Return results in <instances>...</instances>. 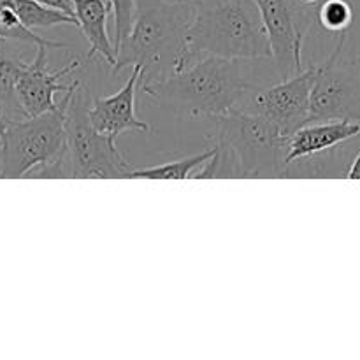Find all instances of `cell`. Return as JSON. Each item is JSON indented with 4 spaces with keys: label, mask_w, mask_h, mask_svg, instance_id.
<instances>
[{
    "label": "cell",
    "mask_w": 360,
    "mask_h": 360,
    "mask_svg": "<svg viewBox=\"0 0 360 360\" xmlns=\"http://www.w3.org/2000/svg\"><path fill=\"white\" fill-rule=\"evenodd\" d=\"M213 122L217 153L193 178H287L288 137L266 116L236 108Z\"/></svg>",
    "instance_id": "obj_1"
},
{
    "label": "cell",
    "mask_w": 360,
    "mask_h": 360,
    "mask_svg": "<svg viewBox=\"0 0 360 360\" xmlns=\"http://www.w3.org/2000/svg\"><path fill=\"white\" fill-rule=\"evenodd\" d=\"M195 6L167 0H136L132 30L116 53L111 72L139 67L143 83L160 81L190 65L188 30Z\"/></svg>",
    "instance_id": "obj_2"
},
{
    "label": "cell",
    "mask_w": 360,
    "mask_h": 360,
    "mask_svg": "<svg viewBox=\"0 0 360 360\" xmlns=\"http://www.w3.org/2000/svg\"><path fill=\"white\" fill-rule=\"evenodd\" d=\"M253 88L238 60L207 55L160 81L143 83V91L160 108L190 118H214L239 105Z\"/></svg>",
    "instance_id": "obj_3"
},
{
    "label": "cell",
    "mask_w": 360,
    "mask_h": 360,
    "mask_svg": "<svg viewBox=\"0 0 360 360\" xmlns=\"http://www.w3.org/2000/svg\"><path fill=\"white\" fill-rule=\"evenodd\" d=\"M193 6L190 63L207 55L229 60L273 58L255 0H199Z\"/></svg>",
    "instance_id": "obj_4"
},
{
    "label": "cell",
    "mask_w": 360,
    "mask_h": 360,
    "mask_svg": "<svg viewBox=\"0 0 360 360\" xmlns=\"http://www.w3.org/2000/svg\"><path fill=\"white\" fill-rule=\"evenodd\" d=\"M94 95L79 81L65 109V150L72 179H122L132 174L130 162L120 153L116 141L98 132L90 120Z\"/></svg>",
    "instance_id": "obj_5"
},
{
    "label": "cell",
    "mask_w": 360,
    "mask_h": 360,
    "mask_svg": "<svg viewBox=\"0 0 360 360\" xmlns=\"http://www.w3.org/2000/svg\"><path fill=\"white\" fill-rule=\"evenodd\" d=\"M72 90L63 94L55 111L7 122L0 150V178H27L34 169L49 164L62 153L65 148V109Z\"/></svg>",
    "instance_id": "obj_6"
},
{
    "label": "cell",
    "mask_w": 360,
    "mask_h": 360,
    "mask_svg": "<svg viewBox=\"0 0 360 360\" xmlns=\"http://www.w3.org/2000/svg\"><path fill=\"white\" fill-rule=\"evenodd\" d=\"M348 35L350 32L340 35L336 48L319 65L311 90L309 123L360 122V55L345 56Z\"/></svg>",
    "instance_id": "obj_7"
},
{
    "label": "cell",
    "mask_w": 360,
    "mask_h": 360,
    "mask_svg": "<svg viewBox=\"0 0 360 360\" xmlns=\"http://www.w3.org/2000/svg\"><path fill=\"white\" fill-rule=\"evenodd\" d=\"M255 4L281 79L302 72L306 69L302 44L316 21V6H306L301 0H255Z\"/></svg>",
    "instance_id": "obj_8"
},
{
    "label": "cell",
    "mask_w": 360,
    "mask_h": 360,
    "mask_svg": "<svg viewBox=\"0 0 360 360\" xmlns=\"http://www.w3.org/2000/svg\"><path fill=\"white\" fill-rule=\"evenodd\" d=\"M316 70L319 65L311 63L302 72L281 79L269 88L253 86L238 108L266 116L283 136H292L309 123V104Z\"/></svg>",
    "instance_id": "obj_9"
},
{
    "label": "cell",
    "mask_w": 360,
    "mask_h": 360,
    "mask_svg": "<svg viewBox=\"0 0 360 360\" xmlns=\"http://www.w3.org/2000/svg\"><path fill=\"white\" fill-rule=\"evenodd\" d=\"M48 49L46 46H37V55L27 63L16 83L18 98L27 116H37L58 109L60 102L55 101L56 95L67 94L79 83V79L70 76L83 63L72 60L60 69H49Z\"/></svg>",
    "instance_id": "obj_10"
},
{
    "label": "cell",
    "mask_w": 360,
    "mask_h": 360,
    "mask_svg": "<svg viewBox=\"0 0 360 360\" xmlns=\"http://www.w3.org/2000/svg\"><path fill=\"white\" fill-rule=\"evenodd\" d=\"M143 72L134 67L127 83L116 94L108 97H94L90 108L91 125L104 136L118 141L123 132H150V125L136 115V88Z\"/></svg>",
    "instance_id": "obj_11"
},
{
    "label": "cell",
    "mask_w": 360,
    "mask_h": 360,
    "mask_svg": "<svg viewBox=\"0 0 360 360\" xmlns=\"http://www.w3.org/2000/svg\"><path fill=\"white\" fill-rule=\"evenodd\" d=\"M360 137V122L354 120H333V122L308 123L297 132L288 136L287 164L297 158L330 150L347 141Z\"/></svg>",
    "instance_id": "obj_12"
},
{
    "label": "cell",
    "mask_w": 360,
    "mask_h": 360,
    "mask_svg": "<svg viewBox=\"0 0 360 360\" xmlns=\"http://www.w3.org/2000/svg\"><path fill=\"white\" fill-rule=\"evenodd\" d=\"M112 13L109 0H74V16L77 27L86 37L90 49L86 60L102 56L109 65L116 63L115 41H111L108 32V20Z\"/></svg>",
    "instance_id": "obj_13"
},
{
    "label": "cell",
    "mask_w": 360,
    "mask_h": 360,
    "mask_svg": "<svg viewBox=\"0 0 360 360\" xmlns=\"http://www.w3.org/2000/svg\"><path fill=\"white\" fill-rule=\"evenodd\" d=\"M359 137L330 150L297 158L287 167V178H347L348 169L359 153Z\"/></svg>",
    "instance_id": "obj_14"
},
{
    "label": "cell",
    "mask_w": 360,
    "mask_h": 360,
    "mask_svg": "<svg viewBox=\"0 0 360 360\" xmlns=\"http://www.w3.org/2000/svg\"><path fill=\"white\" fill-rule=\"evenodd\" d=\"M20 44L23 42L0 37V109L7 120L27 118L16 94V83L27 67Z\"/></svg>",
    "instance_id": "obj_15"
},
{
    "label": "cell",
    "mask_w": 360,
    "mask_h": 360,
    "mask_svg": "<svg viewBox=\"0 0 360 360\" xmlns=\"http://www.w3.org/2000/svg\"><path fill=\"white\" fill-rule=\"evenodd\" d=\"M11 2H13L21 23L34 32L39 28L56 27V25H76L77 27L76 16L62 9H56V7L37 2V0H11Z\"/></svg>",
    "instance_id": "obj_16"
},
{
    "label": "cell",
    "mask_w": 360,
    "mask_h": 360,
    "mask_svg": "<svg viewBox=\"0 0 360 360\" xmlns=\"http://www.w3.org/2000/svg\"><path fill=\"white\" fill-rule=\"evenodd\" d=\"M214 153H217V146H211L210 150H204L200 153L192 155V157L179 158V160L155 165V167L134 169L132 174H130V179H188L192 176L193 169L204 167L206 162H210L214 157Z\"/></svg>",
    "instance_id": "obj_17"
},
{
    "label": "cell",
    "mask_w": 360,
    "mask_h": 360,
    "mask_svg": "<svg viewBox=\"0 0 360 360\" xmlns=\"http://www.w3.org/2000/svg\"><path fill=\"white\" fill-rule=\"evenodd\" d=\"M0 37L13 39V41L23 42V44H34L35 48H37V46H46V48L49 49L69 48L65 42L41 37V35L35 34L34 30L25 27V25L21 23L20 16L16 14V11H14L11 0H0Z\"/></svg>",
    "instance_id": "obj_18"
},
{
    "label": "cell",
    "mask_w": 360,
    "mask_h": 360,
    "mask_svg": "<svg viewBox=\"0 0 360 360\" xmlns=\"http://www.w3.org/2000/svg\"><path fill=\"white\" fill-rule=\"evenodd\" d=\"M355 20L350 0H322L316 4V23L329 34H347Z\"/></svg>",
    "instance_id": "obj_19"
},
{
    "label": "cell",
    "mask_w": 360,
    "mask_h": 360,
    "mask_svg": "<svg viewBox=\"0 0 360 360\" xmlns=\"http://www.w3.org/2000/svg\"><path fill=\"white\" fill-rule=\"evenodd\" d=\"M115 16V49L118 53L120 46L123 44L132 30L134 16H136V0H109Z\"/></svg>",
    "instance_id": "obj_20"
},
{
    "label": "cell",
    "mask_w": 360,
    "mask_h": 360,
    "mask_svg": "<svg viewBox=\"0 0 360 360\" xmlns=\"http://www.w3.org/2000/svg\"><path fill=\"white\" fill-rule=\"evenodd\" d=\"M37 2L46 4V6L56 7V9H62L65 13L72 14L74 16V0H37Z\"/></svg>",
    "instance_id": "obj_21"
},
{
    "label": "cell",
    "mask_w": 360,
    "mask_h": 360,
    "mask_svg": "<svg viewBox=\"0 0 360 360\" xmlns=\"http://www.w3.org/2000/svg\"><path fill=\"white\" fill-rule=\"evenodd\" d=\"M348 179H360V150L359 153L355 155L354 162H352L350 169H348V174H347Z\"/></svg>",
    "instance_id": "obj_22"
},
{
    "label": "cell",
    "mask_w": 360,
    "mask_h": 360,
    "mask_svg": "<svg viewBox=\"0 0 360 360\" xmlns=\"http://www.w3.org/2000/svg\"><path fill=\"white\" fill-rule=\"evenodd\" d=\"M7 116L4 115L2 109H0V150H2V141H4V134H6V129H7Z\"/></svg>",
    "instance_id": "obj_23"
},
{
    "label": "cell",
    "mask_w": 360,
    "mask_h": 360,
    "mask_svg": "<svg viewBox=\"0 0 360 360\" xmlns=\"http://www.w3.org/2000/svg\"><path fill=\"white\" fill-rule=\"evenodd\" d=\"M302 4H306V6H316V4H320L322 0H301Z\"/></svg>",
    "instance_id": "obj_24"
},
{
    "label": "cell",
    "mask_w": 360,
    "mask_h": 360,
    "mask_svg": "<svg viewBox=\"0 0 360 360\" xmlns=\"http://www.w3.org/2000/svg\"><path fill=\"white\" fill-rule=\"evenodd\" d=\"M179 2H183V0H179Z\"/></svg>",
    "instance_id": "obj_25"
}]
</instances>
